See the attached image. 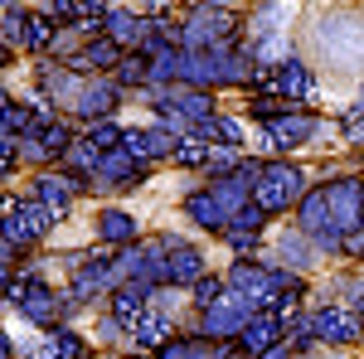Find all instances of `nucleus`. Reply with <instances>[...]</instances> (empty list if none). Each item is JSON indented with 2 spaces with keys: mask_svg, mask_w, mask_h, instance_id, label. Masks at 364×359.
<instances>
[{
  "mask_svg": "<svg viewBox=\"0 0 364 359\" xmlns=\"http://www.w3.org/2000/svg\"><path fill=\"white\" fill-rule=\"evenodd\" d=\"M282 345V316H267V311H257L248 326H243V335H238V350L248 359H262L267 350H277Z\"/></svg>",
  "mask_w": 364,
  "mask_h": 359,
  "instance_id": "obj_6",
  "label": "nucleus"
},
{
  "mask_svg": "<svg viewBox=\"0 0 364 359\" xmlns=\"http://www.w3.org/2000/svg\"><path fill=\"white\" fill-rule=\"evenodd\" d=\"M54 223H58V214L49 209V204H39V199H20V204L5 209V219H0V238H5L10 248H29V243L44 238Z\"/></svg>",
  "mask_w": 364,
  "mask_h": 359,
  "instance_id": "obj_1",
  "label": "nucleus"
},
{
  "mask_svg": "<svg viewBox=\"0 0 364 359\" xmlns=\"http://www.w3.org/2000/svg\"><path fill=\"white\" fill-rule=\"evenodd\" d=\"M156 359H214V345L209 340H170L156 350Z\"/></svg>",
  "mask_w": 364,
  "mask_h": 359,
  "instance_id": "obj_17",
  "label": "nucleus"
},
{
  "mask_svg": "<svg viewBox=\"0 0 364 359\" xmlns=\"http://www.w3.org/2000/svg\"><path fill=\"white\" fill-rule=\"evenodd\" d=\"M345 136H364V102L345 117Z\"/></svg>",
  "mask_w": 364,
  "mask_h": 359,
  "instance_id": "obj_23",
  "label": "nucleus"
},
{
  "mask_svg": "<svg viewBox=\"0 0 364 359\" xmlns=\"http://www.w3.org/2000/svg\"><path fill=\"white\" fill-rule=\"evenodd\" d=\"M5 209H10V204H5V199H0V219H5Z\"/></svg>",
  "mask_w": 364,
  "mask_h": 359,
  "instance_id": "obj_27",
  "label": "nucleus"
},
{
  "mask_svg": "<svg viewBox=\"0 0 364 359\" xmlns=\"http://www.w3.org/2000/svg\"><path fill=\"white\" fill-rule=\"evenodd\" d=\"M175 146H180V141L170 136V132H122V151H127L136 166L156 161V156H175Z\"/></svg>",
  "mask_w": 364,
  "mask_h": 359,
  "instance_id": "obj_10",
  "label": "nucleus"
},
{
  "mask_svg": "<svg viewBox=\"0 0 364 359\" xmlns=\"http://www.w3.org/2000/svg\"><path fill=\"white\" fill-rule=\"evenodd\" d=\"M5 63H10V44L0 39V68H5Z\"/></svg>",
  "mask_w": 364,
  "mask_h": 359,
  "instance_id": "obj_26",
  "label": "nucleus"
},
{
  "mask_svg": "<svg viewBox=\"0 0 364 359\" xmlns=\"http://www.w3.org/2000/svg\"><path fill=\"white\" fill-rule=\"evenodd\" d=\"M83 190V180H78V175H68V170H49V175H39V185H34V199H39V204H49V209H54L58 219H63V209H68V204H73V194Z\"/></svg>",
  "mask_w": 364,
  "mask_h": 359,
  "instance_id": "obj_9",
  "label": "nucleus"
},
{
  "mask_svg": "<svg viewBox=\"0 0 364 359\" xmlns=\"http://www.w3.org/2000/svg\"><path fill=\"white\" fill-rule=\"evenodd\" d=\"M355 335H360V316H355V311H340V306H331V311H316V316H311V340L345 345V340H355Z\"/></svg>",
  "mask_w": 364,
  "mask_h": 359,
  "instance_id": "obj_7",
  "label": "nucleus"
},
{
  "mask_svg": "<svg viewBox=\"0 0 364 359\" xmlns=\"http://www.w3.org/2000/svg\"><path fill=\"white\" fill-rule=\"evenodd\" d=\"M10 350H15V345H10V335L0 331V359H10Z\"/></svg>",
  "mask_w": 364,
  "mask_h": 359,
  "instance_id": "obj_24",
  "label": "nucleus"
},
{
  "mask_svg": "<svg viewBox=\"0 0 364 359\" xmlns=\"http://www.w3.org/2000/svg\"><path fill=\"white\" fill-rule=\"evenodd\" d=\"M29 25H34V15L25 5H10L5 10V44H29Z\"/></svg>",
  "mask_w": 364,
  "mask_h": 359,
  "instance_id": "obj_18",
  "label": "nucleus"
},
{
  "mask_svg": "<svg viewBox=\"0 0 364 359\" xmlns=\"http://www.w3.org/2000/svg\"><path fill=\"white\" fill-rule=\"evenodd\" d=\"M122 58H127V54L117 49L107 34H102V39H87L83 49L68 58V63H73V68H112V63H122Z\"/></svg>",
  "mask_w": 364,
  "mask_h": 359,
  "instance_id": "obj_12",
  "label": "nucleus"
},
{
  "mask_svg": "<svg viewBox=\"0 0 364 359\" xmlns=\"http://www.w3.org/2000/svg\"><path fill=\"white\" fill-rule=\"evenodd\" d=\"M301 180H306V175L296 166L272 161V166H262V180L252 185V204H257L262 214H277V209H287V204L301 199Z\"/></svg>",
  "mask_w": 364,
  "mask_h": 359,
  "instance_id": "obj_2",
  "label": "nucleus"
},
{
  "mask_svg": "<svg viewBox=\"0 0 364 359\" xmlns=\"http://www.w3.org/2000/svg\"><path fill=\"white\" fill-rule=\"evenodd\" d=\"M112 107H117V87L112 83H83V92L73 97V112H78V117H87L92 127H97V122H107V117H112Z\"/></svg>",
  "mask_w": 364,
  "mask_h": 359,
  "instance_id": "obj_11",
  "label": "nucleus"
},
{
  "mask_svg": "<svg viewBox=\"0 0 364 359\" xmlns=\"http://www.w3.org/2000/svg\"><path fill=\"white\" fill-rule=\"evenodd\" d=\"M15 161H20V146H15V136H5V132H0V175L15 166Z\"/></svg>",
  "mask_w": 364,
  "mask_h": 359,
  "instance_id": "obj_22",
  "label": "nucleus"
},
{
  "mask_svg": "<svg viewBox=\"0 0 364 359\" xmlns=\"http://www.w3.org/2000/svg\"><path fill=\"white\" fill-rule=\"evenodd\" d=\"M166 277H170V286H175V282H190V286H195L199 277H204V262H199V252H195V248H180V243H175V257H166Z\"/></svg>",
  "mask_w": 364,
  "mask_h": 359,
  "instance_id": "obj_13",
  "label": "nucleus"
},
{
  "mask_svg": "<svg viewBox=\"0 0 364 359\" xmlns=\"http://www.w3.org/2000/svg\"><path fill=\"white\" fill-rule=\"evenodd\" d=\"M68 146H73V132H68L63 122H39V127L20 141V156H29V161H49V156H68Z\"/></svg>",
  "mask_w": 364,
  "mask_h": 359,
  "instance_id": "obj_4",
  "label": "nucleus"
},
{
  "mask_svg": "<svg viewBox=\"0 0 364 359\" xmlns=\"http://www.w3.org/2000/svg\"><path fill=\"white\" fill-rule=\"evenodd\" d=\"M151 282H141V277H127V282H117L112 291V316L117 321H127V326H136L141 316H146V301H151Z\"/></svg>",
  "mask_w": 364,
  "mask_h": 359,
  "instance_id": "obj_8",
  "label": "nucleus"
},
{
  "mask_svg": "<svg viewBox=\"0 0 364 359\" xmlns=\"http://www.w3.org/2000/svg\"><path fill=\"white\" fill-rule=\"evenodd\" d=\"M132 335H136L141 350H161V345H170V316H141Z\"/></svg>",
  "mask_w": 364,
  "mask_h": 359,
  "instance_id": "obj_16",
  "label": "nucleus"
},
{
  "mask_svg": "<svg viewBox=\"0 0 364 359\" xmlns=\"http://www.w3.org/2000/svg\"><path fill=\"white\" fill-rule=\"evenodd\" d=\"M39 359H83V340L68 326H54L49 340H44V350H39Z\"/></svg>",
  "mask_w": 364,
  "mask_h": 359,
  "instance_id": "obj_15",
  "label": "nucleus"
},
{
  "mask_svg": "<svg viewBox=\"0 0 364 359\" xmlns=\"http://www.w3.org/2000/svg\"><path fill=\"white\" fill-rule=\"evenodd\" d=\"M224 296H228V282H219V277H199L195 282V306L199 311H214Z\"/></svg>",
  "mask_w": 364,
  "mask_h": 359,
  "instance_id": "obj_20",
  "label": "nucleus"
},
{
  "mask_svg": "<svg viewBox=\"0 0 364 359\" xmlns=\"http://www.w3.org/2000/svg\"><path fill=\"white\" fill-rule=\"evenodd\" d=\"M262 359H291V355H287V350H282V345H277V350H267V355H262Z\"/></svg>",
  "mask_w": 364,
  "mask_h": 359,
  "instance_id": "obj_25",
  "label": "nucleus"
},
{
  "mask_svg": "<svg viewBox=\"0 0 364 359\" xmlns=\"http://www.w3.org/2000/svg\"><path fill=\"white\" fill-rule=\"evenodd\" d=\"M262 132H267V141L277 151H287V146H301V141L316 136V117H306V112H277V117L262 122Z\"/></svg>",
  "mask_w": 364,
  "mask_h": 359,
  "instance_id": "obj_5",
  "label": "nucleus"
},
{
  "mask_svg": "<svg viewBox=\"0 0 364 359\" xmlns=\"http://www.w3.org/2000/svg\"><path fill=\"white\" fill-rule=\"evenodd\" d=\"M326 204H331V219H336L340 238H345V228L364 223V185L360 180H336V185H326Z\"/></svg>",
  "mask_w": 364,
  "mask_h": 359,
  "instance_id": "obj_3",
  "label": "nucleus"
},
{
  "mask_svg": "<svg viewBox=\"0 0 364 359\" xmlns=\"http://www.w3.org/2000/svg\"><path fill=\"white\" fill-rule=\"evenodd\" d=\"M97 238H102V243H136V219L122 214V209H107V214L97 219Z\"/></svg>",
  "mask_w": 364,
  "mask_h": 359,
  "instance_id": "obj_14",
  "label": "nucleus"
},
{
  "mask_svg": "<svg viewBox=\"0 0 364 359\" xmlns=\"http://www.w3.org/2000/svg\"><path fill=\"white\" fill-rule=\"evenodd\" d=\"M117 83H132V87L151 83V58H141V54H127L122 63H117Z\"/></svg>",
  "mask_w": 364,
  "mask_h": 359,
  "instance_id": "obj_19",
  "label": "nucleus"
},
{
  "mask_svg": "<svg viewBox=\"0 0 364 359\" xmlns=\"http://www.w3.org/2000/svg\"><path fill=\"white\" fill-rule=\"evenodd\" d=\"M170 161H175V166H199V161L209 166V146L190 136V141H180V146H175V156H170Z\"/></svg>",
  "mask_w": 364,
  "mask_h": 359,
  "instance_id": "obj_21",
  "label": "nucleus"
}]
</instances>
